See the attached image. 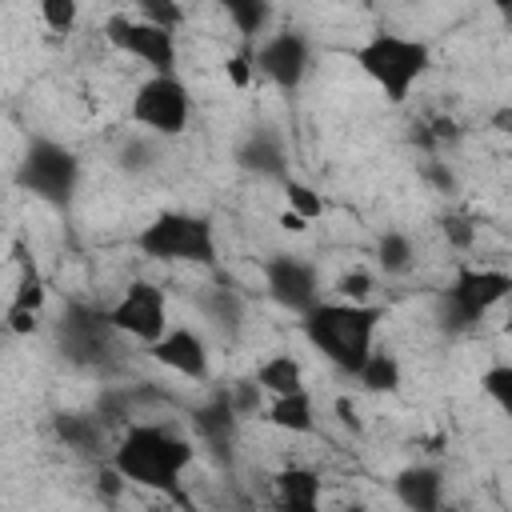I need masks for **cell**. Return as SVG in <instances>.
Masks as SVG:
<instances>
[{
  "mask_svg": "<svg viewBox=\"0 0 512 512\" xmlns=\"http://www.w3.org/2000/svg\"><path fill=\"white\" fill-rule=\"evenodd\" d=\"M192 456H196V448L184 432H176L168 424H128L124 436L112 444L108 464L128 484L180 500V484H184Z\"/></svg>",
  "mask_w": 512,
  "mask_h": 512,
  "instance_id": "cell-1",
  "label": "cell"
},
{
  "mask_svg": "<svg viewBox=\"0 0 512 512\" xmlns=\"http://www.w3.org/2000/svg\"><path fill=\"white\" fill-rule=\"evenodd\" d=\"M384 308L380 304H356V300H320L300 316L304 340L344 376H356L364 360L376 352V332H380Z\"/></svg>",
  "mask_w": 512,
  "mask_h": 512,
  "instance_id": "cell-2",
  "label": "cell"
},
{
  "mask_svg": "<svg viewBox=\"0 0 512 512\" xmlns=\"http://www.w3.org/2000/svg\"><path fill=\"white\" fill-rule=\"evenodd\" d=\"M352 64L384 92L388 104H404L412 96V88L428 76L432 68V48L416 36L380 28L372 32L364 44L352 48Z\"/></svg>",
  "mask_w": 512,
  "mask_h": 512,
  "instance_id": "cell-3",
  "label": "cell"
},
{
  "mask_svg": "<svg viewBox=\"0 0 512 512\" xmlns=\"http://www.w3.org/2000/svg\"><path fill=\"white\" fill-rule=\"evenodd\" d=\"M136 248L148 260H160V264H200V268H212L216 264V224L208 216H200V212L168 208V212H156L136 232Z\"/></svg>",
  "mask_w": 512,
  "mask_h": 512,
  "instance_id": "cell-4",
  "label": "cell"
},
{
  "mask_svg": "<svg viewBox=\"0 0 512 512\" xmlns=\"http://www.w3.org/2000/svg\"><path fill=\"white\" fill-rule=\"evenodd\" d=\"M512 296V272L504 268H472L460 264L452 284L440 296V320L452 332H468L476 328L492 308H500Z\"/></svg>",
  "mask_w": 512,
  "mask_h": 512,
  "instance_id": "cell-5",
  "label": "cell"
},
{
  "mask_svg": "<svg viewBox=\"0 0 512 512\" xmlns=\"http://www.w3.org/2000/svg\"><path fill=\"white\" fill-rule=\"evenodd\" d=\"M16 184L24 192H32L36 200L64 208L76 196V184H80V156L64 144L48 140V136H36V140H28V148L20 156Z\"/></svg>",
  "mask_w": 512,
  "mask_h": 512,
  "instance_id": "cell-6",
  "label": "cell"
},
{
  "mask_svg": "<svg viewBox=\"0 0 512 512\" xmlns=\"http://www.w3.org/2000/svg\"><path fill=\"white\" fill-rule=\"evenodd\" d=\"M128 116L152 136H180L192 120V96L176 72H148V80L136 84Z\"/></svg>",
  "mask_w": 512,
  "mask_h": 512,
  "instance_id": "cell-7",
  "label": "cell"
},
{
  "mask_svg": "<svg viewBox=\"0 0 512 512\" xmlns=\"http://www.w3.org/2000/svg\"><path fill=\"white\" fill-rule=\"evenodd\" d=\"M100 32H104V40H108L116 52L140 60L148 72H176V56H180L176 32L152 24V20L136 16V12H132V16H128V12H112Z\"/></svg>",
  "mask_w": 512,
  "mask_h": 512,
  "instance_id": "cell-8",
  "label": "cell"
},
{
  "mask_svg": "<svg viewBox=\"0 0 512 512\" xmlns=\"http://www.w3.org/2000/svg\"><path fill=\"white\" fill-rule=\"evenodd\" d=\"M108 316H112V328L120 332V336H128V340H136V344H152V340H160L172 324H168V296H164V288L160 284H152V280H136V284H128L124 288V296L108 308Z\"/></svg>",
  "mask_w": 512,
  "mask_h": 512,
  "instance_id": "cell-9",
  "label": "cell"
},
{
  "mask_svg": "<svg viewBox=\"0 0 512 512\" xmlns=\"http://www.w3.org/2000/svg\"><path fill=\"white\" fill-rule=\"evenodd\" d=\"M264 288L280 308H288L296 316H304L312 304H320V272H316V264L300 260L292 252H276V256L264 260Z\"/></svg>",
  "mask_w": 512,
  "mask_h": 512,
  "instance_id": "cell-10",
  "label": "cell"
},
{
  "mask_svg": "<svg viewBox=\"0 0 512 512\" xmlns=\"http://www.w3.org/2000/svg\"><path fill=\"white\" fill-rule=\"evenodd\" d=\"M308 68H312V44H308V36H300L292 28L272 32L256 44V72L284 92H296L304 84Z\"/></svg>",
  "mask_w": 512,
  "mask_h": 512,
  "instance_id": "cell-11",
  "label": "cell"
},
{
  "mask_svg": "<svg viewBox=\"0 0 512 512\" xmlns=\"http://www.w3.org/2000/svg\"><path fill=\"white\" fill-rule=\"evenodd\" d=\"M116 336H120V332L112 328L108 308H92V304L72 300L68 312H64V320H60V344H64V352H68L72 360H80V364H96V360L108 352V344H112Z\"/></svg>",
  "mask_w": 512,
  "mask_h": 512,
  "instance_id": "cell-12",
  "label": "cell"
},
{
  "mask_svg": "<svg viewBox=\"0 0 512 512\" xmlns=\"http://www.w3.org/2000/svg\"><path fill=\"white\" fill-rule=\"evenodd\" d=\"M148 356H152L160 368H168V372H176V376H184V380H208V372H212L208 344H204V336H200L196 328H188V324H176V328H168L160 340H152V344H148Z\"/></svg>",
  "mask_w": 512,
  "mask_h": 512,
  "instance_id": "cell-13",
  "label": "cell"
},
{
  "mask_svg": "<svg viewBox=\"0 0 512 512\" xmlns=\"http://www.w3.org/2000/svg\"><path fill=\"white\" fill-rule=\"evenodd\" d=\"M44 300H48V288H44V276L36 268V260H24V272H20V284L4 308V328L12 336H32L40 328V312H44Z\"/></svg>",
  "mask_w": 512,
  "mask_h": 512,
  "instance_id": "cell-14",
  "label": "cell"
},
{
  "mask_svg": "<svg viewBox=\"0 0 512 512\" xmlns=\"http://www.w3.org/2000/svg\"><path fill=\"white\" fill-rule=\"evenodd\" d=\"M240 420H244V416L236 412V404L228 400V392H216L208 404H200V408L192 412V432H196L216 456H228L232 444H236Z\"/></svg>",
  "mask_w": 512,
  "mask_h": 512,
  "instance_id": "cell-15",
  "label": "cell"
},
{
  "mask_svg": "<svg viewBox=\"0 0 512 512\" xmlns=\"http://www.w3.org/2000/svg\"><path fill=\"white\" fill-rule=\"evenodd\" d=\"M392 488H396V500L404 508H416V512H436L444 504V476H440L436 464H408V468H400Z\"/></svg>",
  "mask_w": 512,
  "mask_h": 512,
  "instance_id": "cell-16",
  "label": "cell"
},
{
  "mask_svg": "<svg viewBox=\"0 0 512 512\" xmlns=\"http://www.w3.org/2000/svg\"><path fill=\"white\" fill-rule=\"evenodd\" d=\"M320 492H324L320 488V472H312L304 464H288V468H280L272 476V496L288 512H312L320 504Z\"/></svg>",
  "mask_w": 512,
  "mask_h": 512,
  "instance_id": "cell-17",
  "label": "cell"
},
{
  "mask_svg": "<svg viewBox=\"0 0 512 512\" xmlns=\"http://www.w3.org/2000/svg\"><path fill=\"white\" fill-rule=\"evenodd\" d=\"M272 428L280 432H292V436H308L316 432V404H312V392L308 388H296L288 396H272V404L260 412Z\"/></svg>",
  "mask_w": 512,
  "mask_h": 512,
  "instance_id": "cell-18",
  "label": "cell"
},
{
  "mask_svg": "<svg viewBox=\"0 0 512 512\" xmlns=\"http://www.w3.org/2000/svg\"><path fill=\"white\" fill-rule=\"evenodd\" d=\"M56 436L64 448H72L76 456H100L104 448V416L100 412H60L52 420Z\"/></svg>",
  "mask_w": 512,
  "mask_h": 512,
  "instance_id": "cell-19",
  "label": "cell"
},
{
  "mask_svg": "<svg viewBox=\"0 0 512 512\" xmlns=\"http://www.w3.org/2000/svg\"><path fill=\"white\" fill-rule=\"evenodd\" d=\"M252 376H256V384H260L268 396H288V392L304 388V364H300L296 356H288V352L264 356Z\"/></svg>",
  "mask_w": 512,
  "mask_h": 512,
  "instance_id": "cell-20",
  "label": "cell"
},
{
  "mask_svg": "<svg viewBox=\"0 0 512 512\" xmlns=\"http://www.w3.org/2000/svg\"><path fill=\"white\" fill-rule=\"evenodd\" d=\"M412 264H416V244H412V236L400 232V228L380 232V240H376V268H380L384 276H404V272H412Z\"/></svg>",
  "mask_w": 512,
  "mask_h": 512,
  "instance_id": "cell-21",
  "label": "cell"
},
{
  "mask_svg": "<svg viewBox=\"0 0 512 512\" xmlns=\"http://www.w3.org/2000/svg\"><path fill=\"white\" fill-rule=\"evenodd\" d=\"M356 380H360V388H364V392L388 396V392H400L404 372H400V360H396L392 352H380V348H376V352L364 360V368L356 372Z\"/></svg>",
  "mask_w": 512,
  "mask_h": 512,
  "instance_id": "cell-22",
  "label": "cell"
},
{
  "mask_svg": "<svg viewBox=\"0 0 512 512\" xmlns=\"http://www.w3.org/2000/svg\"><path fill=\"white\" fill-rule=\"evenodd\" d=\"M240 164H244V168H252V172H260V176H276V180H284V176H288V168H284V152H280V140H276V136H268V132H256V136L240 148Z\"/></svg>",
  "mask_w": 512,
  "mask_h": 512,
  "instance_id": "cell-23",
  "label": "cell"
},
{
  "mask_svg": "<svg viewBox=\"0 0 512 512\" xmlns=\"http://www.w3.org/2000/svg\"><path fill=\"white\" fill-rule=\"evenodd\" d=\"M224 8V16L236 24V32L244 36V44H256V36L268 28L272 20V0H216Z\"/></svg>",
  "mask_w": 512,
  "mask_h": 512,
  "instance_id": "cell-24",
  "label": "cell"
},
{
  "mask_svg": "<svg viewBox=\"0 0 512 512\" xmlns=\"http://www.w3.org/2000/svg\"><path fill=\"white\" fill-rule=\"evenodd\" d=\"M480 388H484V396L512 420V364H492V368H484V372H480Z\"/></svg>",
  "mask_w": 512,
  "mask_h": 512,
  "instance_id": "cell-25",
  "label": "cell"
},
{
  "mask_svg": "<svg viewBox=\"0 0 512 512\" xmlns=\"http://www.w3.org/2000/svg\"><path fill=\"white\" fill-rule=\"evenodd\" d=\"M280 184H284V200H288L292 212H300L304 220L324 216V196H320L312 184H304V180H296V176H284Z\"/></svg>",
  "mask_w": 512,
  "mask_h": 512,
  "instance_id": "cell-26",
  "label": "cell"
},
{
  "mask_svg": "<svg viewBox=\"0 0 512 512\" xmlns=\"http://www.w3.org/2000/svg\"><path fill=\"white\" fill-rule=\"evenodd\" d=\"M40 20H44L52 32L68 36V32L80 24V0H40Z\"/></svg>",
  "mask_w": 512,
  "mask_h": 512,
  "instance_id": "cell-27",
  "label": "cell"
},
{
  "mask_svg": "<svg viewBox=\"0 0 512 512\" xmlns=\"http://www.w3.org/2000/svg\"><path fill=\"white\" fill-rule=\"evenodd\" d=\"M132 4H136V16H144V20H152V24L168 28V32H176L184 24L180 0H132Z\"/></svg>",
  "mask_w": 512,
  "mask_h": 512,
  "instance_id": "cell-28",
  "label": "cell"
},
{
  "mask_svg": "<svg viewBox=\"0 0 512 512\" xmlns=\"http://www.w3.org/2000/svg\"><path fill=\"white\" fill-rule=\"evenodd\" d=\"M372 288H376V276H372L368 268H348V272L336 276V296H340V300L364 304V300L372 296Z\"/></svg>",
  "mask_w": 512,
  "mask_h": 512,
  "instance_id": "cell-29",
  "label": "cell"
},
{
  "mask_svg": "<svg viewBox=\"0 0 512 512\" xmlns=\"http://www.w3.org/2000/svg\"><path fill=\"white\" fill-rule=\"evenodd\" d=\"M224 72H228V80H232L236 88H248V84L256 80V44H244L236 56H228Z\"/></svg>",
  "mask_w": 512,
  "mask_h": 512,
  "instance_id": "cell-30",
  "label": "cell"
},
{
  "mask_svg": "<svg viewBox=\"0 0 512 512\" xmlns=\"http://www.w3.org/2000/svg\"><path fill=\"white\" fill-rule=\"evenodd\" d=\"M228 400L236 404V412H240V416L264 412V388L256 384V376H252V380H240V384H232V388H228Z\"/></svg>",
  "mask_w": 512,
  "mask_h": 512,
  "instance_id": "cell-31",
  "label": "cell"
},
{
  "mask_svg": "<svg viewBox=\"0 0 512 512\" xmlns=\"http://www.w3.org/2000/svg\"><path fill=\"white\" fill-rule=\"evenodd\" d=\"M208 316H212L216 324L236 328V320H240V296H236L232 288H216V292H212V304H208Z\"/></svg>",
  "mask_w": 512,
  "mask_h": 512,
  "instance_id": "cell-32",
  "label": "cell"
},
{
  "mask_svg": "<svg viewBox=\"0 0 512 512\" xmlns=\"http://www.w3.org/2000/svg\"><path fill=\"white\" fill-rule=\"evenodd\" d=\"M444 236H448L456 248H468L472 236H476V228H472L464 216H444Z\"/></svg>",
  "mask_w": 512,
  "mask_h": 512,
  "instance_id": "cell-33",
  "label": "cell"
},
{
  "mask_svg": "<svg viewBox=\"0 0 512 512\" xmlns=\"http://www.w3.org/2000/svg\"><path fill=\"white\" fill-rule=\"evenodd\" d=\"M336 416H340V424H344V428H352V432H360V428H364V420H360V412H356V404H352L348 396H336Z\"/></svg>",
  "mask_w": 512,
  "mask_h": 512,
  "instance_id": "cell-34",
  "label": "cell"
},
{
  "mask_svg": "<svg viewBox=\"0 0 512 512\" xmlns=\"http://www.w3.org/2000/svg\"><path fill=\"white\" fill-rule=\"evenodd\" d=\"M308 224H312V220H304V216L292 212V208L280 212V228H288V232H308Z\"/></svg>",
  "mask_w": 512,
  "mask_h": 512,
  "instance_id": "cell-35",
  "label": "cell"
},
{
  "mask_svg": "<svg viewBox=\"0 0 512 512\" xmlns=\"http://www.w3.org/2000/svg\"><path fill=\"white\" fill-rule=\"evenodd\" d=\"M492 124H496L500 132H508V128H512V108H504V112H496V116H492Z\"/></svg>",
  "mask_w": 512,
  "mask_h": 512,
  "instance_id": "cell-36",
  "label": "cell"
},
{
  "mask_svg": "<svg viewBox=\"0 0 512 512\" xmlns=\"http://www.w3.org/2000/svg\"><path fill=\"white\" fill-rule=\"evenodd\" d=\"M488 4H492V8H496V12H500L508 24H512V0H488Z\"/></svg>",
  "mask_w": 512,
  "mask_h": 512,
  "instance_id": "cell-37",
  "label": "cell"
},
{
  "mask_svg": "<svg viewBox=\"0 0 512 512\" xmlns=\"http://www.w3.org/2000/svg\"><path fill=\"white\" fill-rule=\"evenodd\" d=\"M504 332H508V336H512V316H508V324H504Z\"/></svg>",
  "mask_w": 512,
  "mask_h": 512,
  "instance_id": "cell-38",
  "label": "cell"
},
{
  "mask_svg": "<svg viewBox=\"0 0 512 512\" xmlns=\"http://www.w3.org/2000/svg\"><path fill=\"white\" fill-rule=\"evenodd\" d=\"M360 4H364V8H372V4H376V0H360Z\"/></svg>",
  "mask_w": 512,
  "mask_h": 512,
  "instance_id": "cell-39",
  "label": "cell"
}]
</instances>
